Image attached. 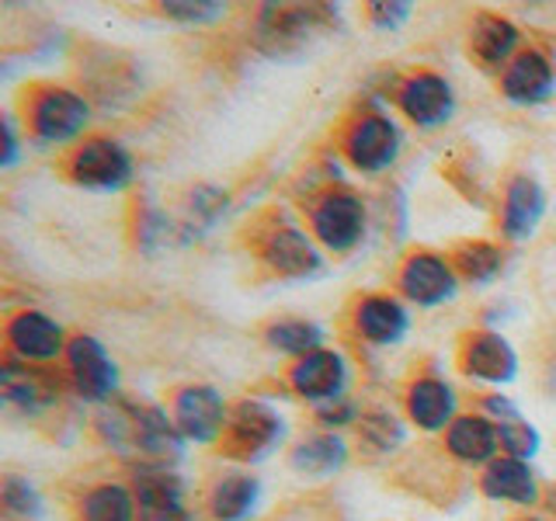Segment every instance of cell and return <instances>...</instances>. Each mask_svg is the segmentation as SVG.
I'll return each instance as SVG.
<instances>
[{
  "mask_svg": "<svg viewBox=\"0 0 556 521\" xmlns=\"http://www.w3.org/2000/svg\"><path fill=\"white\" fill-rule=\"evenodd\" d=\"M286 434H289L286 414L275 404H268V399L248 396L230 407V424H226L223 445L233 459L261 462V459H268L275 448H282Z\"/></svg>",
  "mask_w": 556,
  "mask_h": 521,
  "instance_id": "cell-1",
  "label": "cell"
},
{
  "mask_svg": "<svg viewBox=\"0 0 556 521\" xmlns=\"http://www.w3.org/2000/svg\"><path fill=\"white\" fill-rule=\"evenodd\" d=\"M309 230L313 240L330 254H348L355 251L365 230H369V208L348 188H330L317 195L309 208Z\"/></svg>",
  "mask_w": 556,
  "mask_h": 521,
  "instance_id": "cell-2",
  "label": "cell"
},
{
  "mask_svg": "<svg viewBox=\"0 0 556 521\" xmlns=\"http://www.w3.org/2000/svg\"><path fill=\"white\" fill-rule=\"evenodd\" d=\"M330 25L327 8H286V4H265L257 11L254 39L257 49L268 56H292L306 49L320 31Z\"/></svg>",
  "mask_w": 556,
  "mask_h": 521,
  "instance_id": "cell-3",
  "label": "cell"
},
{
  "mask_svg": "<svg viewBox=\"0 0 556 521\" xmlns=\"http://www.w3.org/2000/svg\"><path fill=\"white\" fill-rule=\"evenodd\" d=\"M91 122V104L84 94L66 91V87H42L28 101V126L31 136L46 147H66L87 129Z\"/></svg>",
  "mask_w": 556,
  "mask_h": 521,
  "instance_id": "cell-4",
  "label": "cell"
},
{
  "mask_svg": "<svg viewBox=\"0 0 556 521\" xmlns=\"http://www.w3.org/2000/svg\"><path fill=\"white\" fill-rule=\"evenodd\" d=\"M70 178L87 191H122L132 181V156L112 136H91L70 153Z\"/></svg>",
  "mask_w": 556,
  "mask_h": 521,
  "instance_id": "cell-5",
  "label": "cell"
},
{
  "mask_svg": "<svg viewBox=\"0 0 556 521\" xmlns=\"http://www.w3.org/2000/svg\"><path fill=\"white\" fill-rule=\"evenodd\" d=\"M344 153L352 161L355 170L362 174H382L400 161V150H404V132L400 126L382 112L358 115L344 132Z\"/></svg>",
  "mask_w": 556,
  "mask_h": 521,
  "instance_id": "cell-6",
  "label": "cell"
},
{
  "mask_svg": "<svg viewBox=\"0 0 556 521\" xmlns=\"http://www.w3.org/2000/svg\"><path fill=\"white\" fill-rule=\"evenodd\" d=\"M257 254L275 275L295 278V282L317 275L324 268V254L317 247V240L289 219L271 223L268 230L257 237Z\"/></svg>",
  "mask_w": 556,
  "mask_h": 521,
  "instance_id": "cell-7",
  "label": "cell"
},
{
  "mask_svg": "<svg viewBox=\"0 0 556 521\" xmlns=\"http://www.w3.org/2000/svg\"><path fill=\"white\" fill-rule=\"evenodd\" d=\"M70 386L84 404H109L118 390V365L98 338L77 334L66 347Z\"/></svg>",
  "mask_w": 556,
  "mask_h": 521,
  "instance_id": "cell-8",
  "label": "cell"
},
{
  "mask_svg": "<svg viewBox=\"0 0 556 521\" xmlns=\"http://www.w3.org/2000/svg\"><path fill=\"white\" fill-rule=\"evenodd\" d=\"M348 382H352V369H348V358L334 352V347H320V352L300 358L289 369L292 393L303 396L313 407L348 399Z\"/></svg>",
  "mask_w": 556,
  "mask_h": 521,
  "instance_id": "cell-9",
  "label": "cell"
},
{
  "mask_svg": "<svg viewBox=\"0 0 556 521\" xmlns=\"http://www.w3.org/2000/svg\"><path fill=\"white\" fill-rule=\"evenodd\" d=\"M396 282H400V292H404L407 303L421 306V309H434L459 292V271L452 260H445L439 254L417 251L400 265Z\"/></svg>",
  "mask_w": 556,
  "mask_h": 521,
  "instance_id": "cell-10",
  "label": "cell"
},
{
  "mask_svg": "<svg viewBox=\"0 0 556 521\" xmlns=\"http://www.w3.org/2000/svg\"><path fill=\"white\" fill-rule=\"evenodd\" d=\"M174 424L195 445H213L226 434L230 407L216 386H185L174 396Z\"/></svg>",
  "mask_w": 556,
  "mask_h": 521,
  "instance_id": "cell-11",
  "label": "cell"
},
{
  "mask_svg": "<svg viewBox=\"0 0 556 521\" xmlns=\"http://www.w3.org/2000/svg\"><path fill=\"white\" fill-rule=\"evenodd\" d=\"M396 104L417 129H439L456 115V87L448 84V77L421 69L400 84Z\"/></svg>",
  "mask_w": 556,
  "mask_h": 521,
  "instance_id": "cell-12",
  "label": "cell"
},
{
  "mask_svg": "<svg viewBox=\"0 0 556 521\" xmlns=\"http://www.w3.org/2000/svg\"><path fill=\"white\" fill-rule=\"evenodd\" d=\"M459 365L469 379L483 382V386H508L521 361L508 338H501L497 330H483V334H469L463 341Z\"/></svg>",
  "mask_w": 556,
  "mask_h": 521,
  "instance_id": "cell-13",
  "label": "cell"
},
{
  "mask_svg": "<svg viewBox=\"0 0 556 521\" xmlns=\"http://www.w3.org/2000/svg\"><path fill=\"white\" fill-rule=\"evenodd\" d=\"M132 494L139 504V521H188L185 486L167 466H136Z\"/></svg>",
  "mask_w": 556,
  "mask_h": 521,
  "instance_id": "cell-14",
  "label": "cell"
},
{
  "mask_svg": "<svg viewBox=\"0 0 556 521\" xmlns=\"http://www.w3.org/2000/svg\"><path fill=\"white\" fill-rule=\"evenodd\" d=\"M546 188L532 174H518L501 199V233L511 243H529L546 219Z\"/></svg>",
  "mask_w": 556,
  "mask_h": 521,
  "instance_id": "cell-15",
  "label": "cell"
},
{
  "mask_svg": "<svg viewBox=\"0 0 556 521\" xmlns=\"http://www.w3.org/2000/svg\"><path fill=\"white\" fill-rule=\"evenodd\" d=\"M8 344H11L17 361H35V365L56 361L70 347L63 327L39 309L14 313V317L8 320Z\"/></svg>",
  "mask_w": 556,
  "mask_h": 521,
  "instance_id": "cell-16",
  "label": "cell"
},
{
  "mask_svg": "<svg viewBox=\"0 0 556 521\" xmlns=\"http://www.w3.org/2000/svg\"><path fill=\"white\" fill-rule=\"evenodd\" d=\"M404 407H407V421L414 428H421L428 434L434 431H448L452 421H456V410H459V393L452 382L439 379V376H421L414 379L407 386L404 396Z\"/></svg>",
  "mask_w": 556,
  "mask_h": 521,
  "instance_id": "cell-17",
  "label": "cell"
},
{
  "mask_svg": "<svg viewBox=\"0 0 556 521\" xmlns=\"http://www.w3.org/2000/svg\"><path fill=\"white\" fill-rule=\"evenodd\" d=\"M185 434L174 424V414L156 404L132 407V448L143 452L153 466H167L185 456Z\"/></svg>",
  "mask_w": 556,
  "mask_h": 521,
  "instance_id": "cell-18",
  "label": "cell"
},
{
  "mask_svg": "<svg viewBox=\"0 0 556 521\" xmlns=\"http://www.w3.org/2000/svg\"><path fill=\"white\" fill-rule=\"evenodd\" d=\"M553 91L556 69L546 52L539 49H521L501 74V94L511 104H543Z\"/></svg>",
  "mask_w": 556,
  "mask_h": 521,
  "instance_id": "cell-19",
  "label": "cell"
},
{
  "mask_svg": "<svg viewBox=\"0 0 556 521\" xmlns=\"http://www.w3.org/2000/svg\"><path fill=\"white\" fill-rule=\"evenodd\" d=\"M0 390L11 407L25 410V414H39L49 410L52 404H60V379L46 372L42 365H28V361H8L4 372H0Z\"/></svg>",
  "mask_w": 556,
  "mask_h": 521,
  "instance_id": "cell-20",
  "label": "cell"
},
{
  "mask_svg": "<svg viewBox=\"0 0 556 521\" xmlns=\"http://www.w3.org/2000/svg\"><path fill=\"white\" fill-rule=\"evenodd\" d=\"M355 327L365 344H376V347H393L407 338L410 330V309L393 300V295H365L355 309Z\"/></svg>",
  "mask_w": 556,
  "mask_h": 521,
  "instance_id": "cell-21",
  "label": "cell"
},
{
  "mask_svg": "<svg viewBox=\"0 0 556 521\" xmlns=\"http://www.w3.org/2000/svg\"><path fill=\"white\" fill-rule=\"evenodd\" d=\"M445 448L452 459L466 466H491L501 452L497 424L486 414H459L445 431Z\"/></svg>",
  "mask_w": 556,
  "mask_h": 521,
  "instance_id": "cell-22",
  "label": "cell"
},
{
  "mask_svg": "<svg viewBox=\"0 0 556 521\" xmlns=\"http://www.w3.org/2000/svg\"><path fill=\"white\" fill-rule=\"evenodd\" d=\"M480 491L497 500V504H515V508H532L539 500V480L535 469L526 459L515 456H497L491 466L483 469Z\"/></svg>",
  "mask_w": 556,
  "mask_h": 521,
  "instance_id": "cell-23",
  "label": "cell"
},
{
  "mask_svg": "<svg viewBox=\"0 0 556 521\" xmlns=\"http://www.w3.org/2000/svg\"><path fill=\"white\" fill-rule=\"evenodd\" d=\"M483 414L497 424L504 456H515V459H526V462L539 456V448H543V434H539V428L518 410L515 399H508L504 393L486 396Z\"/></svg>",
  "mask_w": 556,
  "mask_h": 521,
  "instance_id": "cell-24",
  "label": "cell"
},
{
  "mask_svg": "<svg viewBox=\"0 0 556 521\" xmlns=\"http://www.w3.org/2000/svg\"><path fill=\"white\" fill-rule=\"evenodd\" d=\"M289 466L303 480H330L348 466V442L338 431H317L289 452Z\"/></svg>",
  "mask_w": 556,
  "mask_h": 521,
  "instance_id": "cell-25",
  "label": "cell"
},
{
  "mask_svg": "<svg viewBox=\"0 0 556 521\" xmlns=\"http://www.w3.org/2000/svg\"><path fill=\"white\" fill-rule=\"evenodd\" d=\"M261 497H265L261 480L237 469V473H226L213 483V491H208V514L216 521H248L257 514Z\"/></svg>",
  "mask_w": 556,
  "mask_h": 521,
  "instance_id": "cell-26",
  "label": "cell"
},
{
  "mask_svg": "<svg viewBox=\"0 0 556 521\" xmlns=\"http://www.w3.org/2000/svg\"><path fill=\"white\" fill-rule=\"evenodd\" d=\"M518 28L515 22L501 14H480L473 28H469V52L480 60V66L486 69H504L515 56H518Z\"/></svg>",
  "mask_w": 556,
  "mask_h": 521,
  "instance_id": "cell-27",
  "label": "cell"
},
{
  "mask_svg": "<svg viewBox=\"0 0 556 521\" xmlns=\"http://www.w3.org/2000/svg\"><path fill=\"white\" fill-rule=\"evenodd\" d=\"M80 521H139V504L126 483H98L80 500Z\"/></svg>",
  "mask_w": 556,
  "mask_h": 521,
  "instance_id": "cell-28",
  "label": "cell"
},
{
  "mask_svg": "<svg viewBox=\"0 0 556 521\" xmlns=\"http://www.w3.org/2000/svg\"><path fill=\"white\" fill-rule=\"evenodd\" d=\"M265 341L271 352L278 355H292L295 361L313 355V352H320V347H327V334H324V327L320 323H313V320H300V317H292V320H278L265 330Z\"/></svg>",
  "mask_w": 556,
  "mask_h": 521,
  "instance_id": "cell-29",
  "label": "cell"
},
{
  "mask_svg": "<svg viewBox=\"0 0 556 521\" xmlns=\"http://www.w3.org/2000/svg\"><path fill=\"white\" fill-rule=\"evenodd\" d=\"M226 205H230V195H226L223 188H213V185H202L191 191V199H188V213L181 223V230H185V240H199L202 233H208L213 226L223 219L226 213Z\"/></svg>",
  "mask_w": 556,
  "mask_h": 521,
  "instance_id": "cell-30",
  "label": "cell"
},
{
  "mask_svg": "<svg viewBox=\"0 0 556 521\" xmlns=\"http://www.w3.org/2000/svg\"><path fill=\"white\" fill-rule=\"evenodd\" d=\"M358 434H362V442L369 445L372 452H382V456H390V452H396L400 445L407 442V428L404 421L393 414V410H365L358 417Z\"/></svg>",
  "mask_w": 556,
  "mask_h": 521,
  "instance_id": "cell-31",
  "label": "cell"
},
{
  "mask_svg": "<svg viewBox=\"0 0 556 521\" xmlns=\"http://www.w3.org/2000/svg\"><path fill=\"white\" fill-rule=\"evenodd\" d=\"M504 265V254L501 247H494V243H466V247H459L456 254V271L459 278H466V282H477V285H486L491 278L501 271Z\"/></svg>",
  "mask_w": 556,
  "mask_h": 521,
  "instance_id": "cell-32",
  "label": "cell"
},
{
  "mask_svg": "<svg viewBox=\"0 0 556 521\" xmlns=\"http://www.w3.org/2000/svg\"><path fill=\"white\" fill-rule=\"evenodd\" d=\"M0 497H4V511L11 518H22V521H39L46 514V500L39 494V486H35L31 480L11 473L4 480V491H0Z\"/></svg>",
  "mask_w": 556,
  "mask_h": 521,
  "instance_id": "cell-33",
  "label": "cell"
},
{
  "mask_svg": "<svg viewBox=\"0 0 556 521\" xmlns=\"http://www.w3.org/2000/svg\"><path fill=\"white\" fill-rule=\"evenodd\" d=\"M161 11L181 25H213L226 17V4H219V0H164Z\"/></svg>",
  "mask_w": 556,
  "mask_h": 521,
  "instance_id": "cell-34",
  "label": "cell"
},
{
  "mask_svg": "<svg viewBox=\"0 0 556 521\" xmlns=\"http://www.w3.org/2000/svg\"><path fill=\"white\" fill-rule=\"evenodd\" d=\"M414 14V8L407 4V0H393V4H387V0H379V4L369 8V22L382 31H396L400 25L407 22V17Z\"/></svg>",
  "mask_w": 556,
  "mask_h": 521,
  "instance_id": "cell-35",
  "label": "cell"
},
{
  "mask_svg": "<svg viewBox=\"0 0 556 521\" xmlns=\"http://www.w3.org/2000/svg\"><path fill=\"white\" fill-rule=\"evenodd\" d=\"M317 417L324 421V428H327V431H334V428H344V424L358 421V410H355L352 399H338V404L317 407Z\"/></svg>",
  "mask_w": 556,
  "mask_h": 521,
  "instance_id": "cell-36",
  "label": "cell"
},
{
  "mask_svg": "<svg viewBox=\"0 0 556 521\" xmlns=\"http://www.w3.org/2000/svg\"><path fill=\"white\" fill-rule=\"evenodd\" d=\"M17 150H22V139H17L14 118L8 115V118H4V150H0V167L11 170V167L17 164Z\"/></svg>",
  "mask_w": 556,
  "mask_h": 521,
  "instance_id": "cell-37",
  "label": "cell"
},
{
  "mask_svg": "<svg viewBox=\"0 0 556 521\" xmlns=\"http://www.w3.org/2000/svg\"><path fill=\"white\" fill-rule=\"evenodd\" d=\"M526 521H539V518H526Z\"/></svg>",
  "mask_w": 556,
  "mask_h": 521,
  "instance_id": "cell-38",
  "label": "cell"
}]
</instances>
